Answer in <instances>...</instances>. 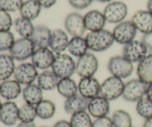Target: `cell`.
I'll list each match as a JSON object with an SVG mask.
<instances>
[{"label": "cell", "instance_id": "277c9868", "mask_svg": "<svg viewBox=\"0 0 152 127\" xmlns=\"http://www.w3.org/2000/svg\"><path fill=\"white\" fill-rule=\"evenodd\" d=\"M125 83L122 79L110 76L100 84L99 95L109 101H115L122 97Z\"/></svg>", "mask_w": 152, "mask_h": 127}, {"label": "cell", "instance_id": "2e32d148", "mask_svg": "<svg viewBox=\"0 0 152 127\" xmlns=\"http://www.w3.org/2000/svg\"><path fill=\"white\" fill-rule=\"evenodd\" d=\"M19 120V106L13 101L3 103L0 108V121L7 126H14Z\"/></svg>", "mask_w": 152, "mask_h": 127}, {"label": "cell", "instance_id": "816d5d0a", "mask_svg": "<svg viewBox=\"0 0 152 127\" xmlns=\"http://www.w3.org/2000/svg\"><path fill=\"white\" fill-rule=\"evenodd\" d=\"M132 127H135V126H132Z\"/></svg>", "mask_w": 152, "mask_h": 127}, {"label": "cell", "instance_id": "484cf974", "mask_svg": "<svg viewBox=\"0 0 152 127\" xmlns=\"http://www.w3.org/2000/svg\"><path fill=\"white\" fill-rule=\"evenodd\" d=\"M16 67L14 59L10 54H0V81L10 80Z\"/></svg>", "mask_w": 152, "mask_h": 127}, {"label": "cell", "instance_id": "f35d334b", "mask_svg": "<svg viewBox=\"0 0 152 127\" xmlns=\"http://www.w3.org/2000/svg\"><path fill=\"white\" fill-rule=\"evenodd\" d=\"M92 127H114V125L111 117L105 116V117L95 118L93 121Z\"/></svg>", "mask_w": 152, "mask_h": 127}, {"label": "cell", "instance_id": "5b68a950", "mask_svg": "<svg viewBox=\"0 0 152 127\" xmlns=\"http://www.w3.org/2000/svg\"><path fill=\"white\" fill-rule=\"evenodd\" d=\"M36 50V46L31 38H20L15 40L10 49V55L14 60L23 61L31 58Z\"/></svg>", "mask_w": 152, "mask_h": 127}, {"label": "cell", "instance_id": "f5cc1de1", "mask_svg": "<svg viewBox=\"0 0 152 127\" xmlns=\"http://www.w3.org/2000/svg\"><path fill=\"white\" fill-rule=\"evenodd\" d=\"M0 84H1V83H0Z\"/></svg>", "mask_w": 152, "mask_h": 127}, {"label": "cell", "instance_id": "7a4b0ae2", "mask_svg": "<svg viewBox=\"0 0 152 127\" xmlns=\"http://www.w3.org/2000/svg\"><path fill=\"white\" fill-rule=\"evenodd\" d=\"M76 64L77 62L72 56L67 54H59L55 56L51 71L59 79L71 77L76 73Z\"/></svg>", "mask_w": 152, "mask_h": 127}, {"label": "cell", "instance_id": "ab89813d", "mask_svg": "<svg viewBox=\"0 0 152 127\" xmlns=\"http://www.w3.org/2000/svg\"><path fill=\"white\" fill-rule=\"evenodd\" d=\"M93 0H68L70 5L77 10H83L91 4Z\"/></svg>", "mask_w": 152, "mask_h": 127}, {"label": "cell", "instance_id": "c3c4849f", "mask_svg": "<svg viewBox=\"0 0 152 127\" xmlns=\"http://www.w3.org/2000/svg\"><path fill=\"white\" fill-rule=\"evenodd\" d=\"M96 1H99V2H102V3H105V2H111L113 1V0H96Z\"/></svg>", "mask_w": 152, "mask_h": 127}, {"label": "cell", "instance_id": "bcb514c9", "mask_svg": "<svg viewBox=\"0 0 152 127\" xmlns=\"http://www.w3.org/2000/svg\"><path fill=\"white\" fill-rule=\"evenodd\" d=\"M142 127H152V117L145 120Z\"/></svg>", "mask_w": 152, "mask_h": 127}, {"label": "cell", "instance_id": "44dd1931", "mask_svg": "<svg viewBox=\"0 0 152 127\" xmlns=\"http://www.w3.org/2000/svg\"><path fill=\"white\" fill-rule=\"evenodd\" d=\"M22 85L16 80H7L0 84V95L7 101H12L22 94Z\"/></svg>", "mask_w": 152, "mask_h": 127}, {"label": "cell", "instance_id": "74e56055", "mask_svg": "<svg viewBox=\"0 0 152 127\" xmlns=\"http://www.w3.org/2000/svg\"><path fill=\"white\" fill-rule=\"evenodd\" d=\"M13 25V19L8 12L0 9V31H10Z\"/></svg>", "mask_w": 152, "mask_h": 127}, {"label": "cell", "instance_id": "ba28073f", "mask_svg": "<svg viewBox=\"0 0 152 127\" xmlns=\"http://www.w3.org/2000/svg\"><path fill=\"white\" fill-rule=\"evenodd\" d=\"M137 30L132 21H123L117 24L112 31L114 41L120 45H126L134 40Z\"/></svg>", "mask_w": 152, "mask_h": 127}, {"label": "cell", "instance_id": "83f0119b", "mask_svg": "<svg viewBox=\"0 0 152 127\" xmlns=\"http://www.w3.org/2000/svg\"><path fill=\"white\" fill-rule=\"evenodd\" d=\"M67 49L71 54V56L75 57L79 59L88 53V47L86 39L83 37H73L69 40Z\"/></svg>", "mask_w": 152, "mask_h": 127}, {"label": "cell", "instance_id": "7402d4cb", "mask_svg": "<svg viewBox=\"0 0 152 127\" xmlns=\"http://www.w3.org/2000/svg\"><path fill=\"white\" fill-rule=\"evenodd\" d=\"M88 100L85 98L80 94L66 98L64 102V110L67 114L71 115L82 111H86Z\"/></svg>", "mask_w": 152, "mask_h": 127}, {"label": "cell", "instance_id": "6da1fadb", "mask_svg": "<svg viewBox=\"0 0 152 127\" xmlns=\"http://www.w3.org/2000/svg\"><path fill=\"white\" fill-rule=\"evenodd\" d=\"M88 50L94 52H102L108 50L114 44L112 32L108 30L90 31L85 37Z\"/></svg>", "mask_w": 152, "mask_h": 127}, {"label": "cell", "instance_id": "d590c367", "mask_svg": "<svg viewBox=\"0 0 152 127\" xmlns=\"http://www.w3.org/2000/svg\"><path fill=\"white\" fill-rule=\"evenodd\" d=\"M15 42L13 33L8 31H0V52L10 51Z\"/></svg>", "mask_w": 152, "mask_h": 127}, {"label": "cell", "instance_id": "30bf717a", "mask_svg": "<svg viewBox=\"0 0 152 127\" xmlns=\"http://www.w3.org/2000/svg\"><path fill=\"white\" fill-rule=\"evenodd\" d=\"M38 75V69L32 62H23L16 67L13 77L18 83L25 86L34 83Z\"/></svg>", "mask_w": 152, "mask_h": 127}, {"label": "cell", "instance_id": "f546056e", "mask_svg": "<svg viewBox=\"0 0 152 127\" xmlns=\"http://www.w3.org/2000/svg\"><path fill=\"white\" fill-rule=\"evenodd\" d=\"M15 31L22 38H31L34 33L35 26L32 23V21L24 18L22 16L16 18L13 22Z\"/></svg>", "mask_w": 152, "mask_h": 127}, {"label": "cell", "instance_id": "ee69618b", "mask_svg": "<svg viewBox=\"0 0 152 127\" xmlns=\"http://www.w3.org/2000/svg\"><path fill=\"white\" fill-rule=\"evenodd\" d=\"M16 127H37L34 122H20Z\"/></svg>", "mask_w": 152, "mask_h": 127}, {"label": "cell", "instance_id": "ac0fdd59", "mask_svg": "<svg viewBox=\"0 0 152 127\" xmlns=\"http://www.w3.org/2000/svg\"><path fill=\"white\" fill-rule=\"evenodd\" d=\"M69 39L68 34L62 29H55L52 31L49 48L55 54H62L68 48Z\"/></svg>", "mask_w": 152, "mask_h": 127}, {"label": "cell", "instance_id": "9c48e42d", "mask_svg": "<svg viewBox=\"0 0 152 127\" xmlns=\"http://www.w3.org/2000/svg\"><path fill=\"white\" fill-rule=\"evenodd\" d=\"M106 22L111 24H119L123 22L128 15V6L121 1H114L108 3L103 10Z\"/></svg>", "mask_w": 152, "mask_h": 127}, {"label": "cell", "instance_id": "d4e9b609", "mask_svg": "<svg viewBox=\"0 0 152 127\" xmlns=\"http://www.w3.org/2000/svg\"><path fill=\"white\" fill-rule=\"evenodd\" d=\"M37 85L45 92L56 89L59 78L50 70H45L39 74L37 79Z\"/></svg>", "mask_w": 152, "mask_h": 127}, {"label": "cell", "instance_id": "603a6c76", "mask_svg": "<svg viewBox=\"0 0 152 127\" xmlns=\"http://www.w3.org/2000/svg\"><path fill=\"white\" fill-rule=\"evenodd\" d=\"M44 91L37 84H32L25 86L22 89V98L26 104L37 106L44 99Z\"/></svg>", "mask_w": 152, "mask_h": 127}, {"label": "cell", "instance_id": "681fc988", "mask_svg": "<svg viewBox=\"0 0 152 127\" xmlns=\"http://www.w3.org/2000/svg\"><path fill=\"white\" fill-rule=\"evenodd\" d=\"M1 105H2V103H1V100H0V108H1Z\"/></svg>", "mask_w": 152, "mask_h": 127}, {"label": "cell", "instance_id": "f6af8a7d", "mask_svg": "<svg viewBox=\"0 0 152 127\" xmlns=\"http://www.w3.org/2000/svg\"><path fill=\"white\" fill-rule=\"evenodd\" d=\"M145 97H146L148 99H149L150 101H152V83L148 86V89H147Z\"/></svg>", "mask_w": 152, "mask_h": 127}, {"label": "cell", "instance_id": "836d02e7", "mask_svg": "<svg viewBox=\"0 0 152 127\" xmlns=\"http://www.w3.org/2000/svg\"><path fill=\"white\" fill-rule=\"evenodd\" d=\"M37 117L36 106L25 103L19 107V120L20 122H34Z\"/></svg>", "mask_w": 152, "mask_h": 127}, {"label": "cell", "instance_id": "7c38bea8", "mask_svg": "<svg viewBox=\"0 0 152 127\" xmlns=\"http://www.w3.org/2000/svg\"><path fill=\"white\" fill-rule=\"evenodd\" d=\"M55 54L50 48H39L31 57V62L37 69L48 70L51 68L55 59Z\"/></svg>", "mask_w": 152, "mask_h": 127}, {"label": "cell", "instance_id": "8992f818", "mask_svg": "<svg viewBox=\"0 0 152 127\" xmlns=\"http://www.w3.org/2000/svg\"><path fill=\"white\" fill-rule=\"evenodd\" d=\"M148 86L139 78L132 79L125 83L122 97L128 102H137L145 96Z\"/></svg>", "mask_w": 152, "mask_h": 127}, {"label": "cell", "instance_id": "e0dca14e", "mask_svg": "<svg viewBox=\"0 0 152 127\" xmlns=\"http://www.w3.org/2000/svg\"><path fill=\"white\" fill-rule=\"evenodd\" d=\"M132 23L143 34L152 33V13L147 10H138L132 16Z\"/></svg>", "mask_w": 152, "mask_h": 127}, {"label": "cell", "instance_id": "7bdbcfd3", "mask_svg": "<svg viewBox=\"0 0 152 127\" xmlns=\"http://www.w3.org/2000/svg\"><path fill=\"white\" fill-rule=\"evenodd\" d=\"M53 127H72L70 121L66 120H60L54 123Z\"/></svg>", "mask_w": 152, "mask_h": 127}, {"label": "cell", "instance_id": "f1b7e54d", "mask_svg": "<svg viewBox=\"0 0 152 127\" xmlns=\"http://www.w3.org/2000/svg\"><path fill=\"white\" fill-rule=\"evenodd\" d=\"M41 10L42 6L37 0H27L22 4L19 13L21 16L32 21L39 16Z\"/></svg>", "mask_w": 152, "mask_h": 127}, {"label": "cell", "instance_id": "3957f363", "mask_svg": "<svg viewBox=\"0 0 152 127\" xmlns=\"http://www.w3.org/2000/svg\"><path fill=\"white\" fill-rule=\"evenodd\" d=\"M107 68L111 76L122 79H126L130 77L134 70L132 62L128 60L122 55L113 56L108 59Z\"/></svg>", "mask_w": 152, "mask_h": 127}, {"label": "cell", "instance_id": "4316f807", "mask_svg": "<svg viewBox=\"0 0 152 127\" xmlns=\"http://www.w3.org/2000/svg\"><path fill=\"white\" fill-rule=\"evenodd\" d=\"M56 89L58 93L66 99L78 94V83L71 77L59 79Z\"/></svg>", "mask_w": 152, "mask_h": 127}, {"label": "cell", "instance_id": "8fae6325", "mask_svg": "<svg viewBox=\"0 0 152 127\" xmlns=\"http://www.w3.org/2000/svg\"><path fill=\"white\" fill-rule=\"evenodd\" d=\"M148 54L145 46L140 40H133L125 45L123 48V56L133 64L140 62Z\"/></svg>", "mask_w": 152, "mask_h": 127}, {"label": "cell", "instance_id": "d6986e66", "mask_svg": "<svg viewBox=\"0 0 152 127\" xmlns=\"http://www.w3.org/2000/svg\"><path fill=\"white\" fill-rule=\"evenodd\" d=\"M84 22L86 30L96 31L104 29L106 19L103 13L97 10H92L86 13L84 16Z\"/></svg>", "mask_w": 152, "mask_h": 127}, {"label": "cell", "instance_id": "52a82bcc", "mask_svg": "<svg viewBox=\"0 0 152 127\" xmlns=\"http://www.w3.org/2000/svg\"><path fill=\"white\" fill-rule=\"evenodd\" d=\"M99 68V61L94 54L86 53L77 59L76 73L81 78L94 77Z\"/></svg>", "mask_w": 152, "mask_h": 127}, {"label": "cell", "instance_id": "5bb4252c", "mask_svg": "<svg viewBox=\"0 0 152 127\" xmlns=\"http://www.w3.org/2000/svg\"><path fill=\"white\" fill-rule=\"evenodd\" d=\"M87 111L94 118L108 116L110 112V101L101 95L89 100Z\"/></svg>", "mask_w": 152, "mask_h": 127}, {"label": "cell", "instance_id": "f907efd6", "mask_svg": "<svg viewBox=\"0 0 152 127\" xmlns=\"http://www.w3.org/2000/svg\"><path fill=\"white\" fill-rule=\"evenodd\" d=\"M41 127H48V126H41Z\"/></svg>", "mask_w": 152, "mask_h": 127}, {"label": "cell", "instance_id": "7dc6e473", "mask_svg": "<svg viewBox=\"0 0 152 127\" xmlns=\"http://www.w3.org/2000/svg\"><path fill=\"white\" fill-rule=\"evenodd\" d=\"M147 9L152 13V0H148L147 2Z\"/></svg>", "mask_w": 152, "mask_h": 127}, {"label": "cell", "instance_id": "4fadbf2b", "mask_svg": "<svg viewBox=\"0 0 152 127\" xmlns=\"http://www.w3.org/2000/svg\"><path fill=\"white\" fill-rule=\"evenodd\" d=\"M67 32L73 37H83L86 31L84 16L77 12L68 13L64 21Z\"/></svg>", "mask_w": 152, "mask_h": 127}, {"label": "cell", "instance_id": "60d3db41", "mask_svg": "<svg viewBox=\"0 0 152 127\" xmlns=\"http://www.w3.org/2000/svg\"><path fill=\"white\" fill-rule=\"evenodd\" d=\"M141 41L146 48L148 54H152V33L143 34Z\"/></svg>", "mask_w": 152, "mask_h": 127}, {"label": "cell", "instance_id": "4dcf8cb0", "mask_svg": "<svg viewBox=\"0 0 152 127\" xmlns=\"http://www.w3.org/2000/svg\"><path fill=\"white\" fill-rule=\"evenodd\" d=\"M37 117L42 120H49L54 116L56 113V105L50 100L43 99L36 106Z\"/></svg>", "mask_w": 152, "mask_h": 127}, {"label": "cell", "instance_id": "cb8c5ba5", "mask_svg": "<svg viewBox=\"0 0 152 127\" xmlns=\"http://www.w3.org/2000/svg\"><path fill=\"white\" fill-rule=\"evenodd\" d=\"M137 75L142 82L149 85L152 83V54H148L137 63Z\"/></svg>", "mask_w": 152, "mask_h": 127}, {"label": "cell", "instance_id": "b9f144b4", "mask_svg": "<svg viewBox=\"0 0 152 127\" xmlns=\"http://www.w3.org/2000/svg\"><path fill=\"white\" fill-rule=\"evenodd\" d=\"M37 1L41 4L42 7L44 8H50L56 2V0H37Z\"/></svg>", "mask_w": 152, "mask_h": 127}, {"label": "cell", "instance_id": "1f68e13d", "mask_svg": "<svg viewBox=\"0 0 152 127\" xmlns=\"http://www.w3.org/2000/svg\"><path fill=\"white\" fill-rule=\"evenodd\" d=\"M113 125L114 127H132V118L128 112L123 109L116 110L112 115Z\"/></svg>", "mask_w": 152, "mask_h": 127}, {"label": "cell", "instance_id": "8d00e7d4", "mask_svg": "<svg viewBox=\"0 0 152 127\" xmlns=\"http://www.w3.org/2000/svg\"><path fill=\"white\" fill-rule=\"evenodd\" d=\"M23 2V0H0V9L8 13L19 11Z\"/></svg>", "mask_w": 152, "mask_h": 127}, {"label": "cell", "instance_id": "9a60e30c", "mask_svg": "<svg viewBox=\"0 0 152 127\" xmlns=\"http://www.w3.org/2000/svg\"><path fill=\"white\" fill-rule=\"evenodd\" d=\"M100 83L94 77H83L78 83V93L89 100L99 95Z\"/></svg>", "mask_w": 152, "mask_h": 127}, {"label": "cell", "instance_id": "ffe728a7", "mask_svg": "<svg viewBox=\"0 0 152 127\" xmlns=\"http://www.w3.org/2000/svg\"><path fill=\"white\" fill-rule=\"evenodd\" d=\"M52 31L44 25H37L34 28L31 40L34 43L36 48H49Z\"/></svg>", "mask_w": 152, "mask_h": 127}, {"label": "cell", "instance_id": "d6a6232c", "mask_svg": "<svg viewBox=\"0 0 152 127\" xmlns=\"http://www.w3.org/2000/svg\"><path fill=\"white\" fill-rule=\"evenodd\" d=\"M70 123L72 127H92L93 120L87 111H82L72 115Z\"/></svg>", "mask_w": 152, "mask_h": 127}, {"label": "cell", "instance_id": "e575fe53", "mask_svg": "<svg viewBox=\"0 0 152 127\" xmlns=\"http://www.w3.org/2000/svg\"><path fill=\"white\" fill-rule=\"evenodd\" d=\"M137 113L145 120L152 117V101L144 97L137 102Z\"/></svg>", "mask_w": 152, "mask_h": 127}]
</instances>
